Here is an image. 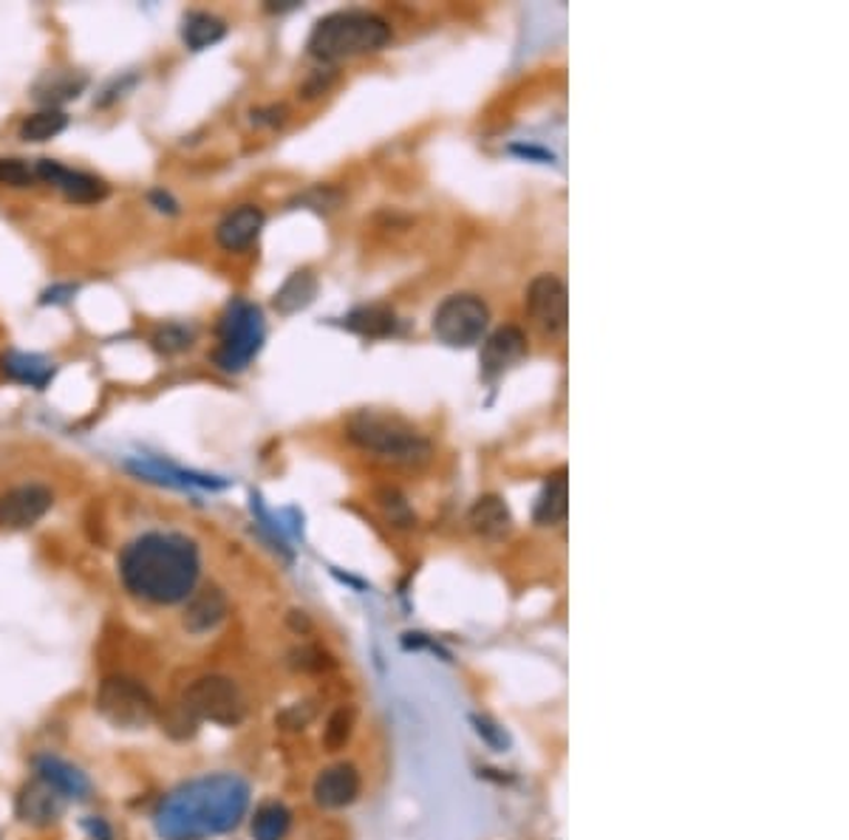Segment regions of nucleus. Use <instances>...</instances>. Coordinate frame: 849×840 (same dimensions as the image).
Wrapping results in <instances>:
<instances>
[{"instance_id": "1", "label": "nucleus", "mask_w": 849, "mask_h": 840, "mask_svg": "<svg viewBox=\"0 0 849 840\" xmlns=\"http://www.w3.org/2000/svg\"><path fill=\"white\" fill-rule=\"evenodd\" d=\"M250 807V784L232 772L184 781L159 801L153 827L162 840H207L241 823Z\"/></svg>"}, {"instance_id": "4", "label": "nucleus", "mask_w": 849, "mask_h": 840, "mask_svg": "<svg viewBox=\"0 0 849 840\" xmlns=\"http://www.w3.org/2000/svg\"><path fill=\"white\" fill-rule=\"evenodd\" d=\"M349 439L366 453H374L393 464L419 467L431 459V442L406 419L388 417V413H354L349 419Z\"/></svg>"}, {"instance_id": "21", "label": "nucleus", "mask_w": 849, "mask_h": 840, "mask_svg": "<svg viewBox=\"0 0 849 840\" xmlns=\"http://www.w3.org/2000/svg\"><path fill=\"white\" fill-rule=\"evenodd\" d=\"M567 501H569V484L567 470H558L556 476L547 479L541 498L536 504V521L538 523H561L567 518Z\"/></svg>"}, {"instance_id": "6", "label": "nucleus", "mask_w": 849, "mask_h": 840, "mask_svg": "<svg viewBox=\"0 0 849 840\" xmlns=\"http://www.w3.org/2000/svg\"><path fill=\"white\" fill-rule=\"evenodd\" d=\"M181 708H184V713L201 719V722L236 728V724L244 722L247 699L230 677L210 673V677H199L188 684Z\"/></svg>"}, {"instance_id": "27", "label": "nucleus", "mask_w": 849, "mask_h": 840, "mask_svg": "<svg viewBox=\"0 0 849 840\" xmlns=\"http://www.w3.org/2000/svg\"><path fill=\"white\" fill-rule=\"evenodd\" d=\"M354 708H338L334 713L329 716V722H326V730H323V744L329 747V750H340V747H346V741L351 739V733H354Z\"/></svg>"}, {"instance_id": "28", "label": "nucleus", "mask_w": 849, "mask_h": 840, "mask_svg": "<svg viewBox=\"0 0 849 840\" xmlns=\"http://www.w3.org/2000/svg\"><path fill=\"white\" fill-rule=\"evenodd\" d=\"M193 346V331L179 323H168L153 334V349L162 354H181Z\"/></svg>"}, {"instance_id": "23", "label": "nucleus", "mask_w": 849, "mask_h": 840, "mask_svg": "<svg viewBox=\"0 0 849 840\" xmlns=\"http://www.w3.org/2000/svg\"><path fill=\"white\" fill-rule=\"evenodd\" d=\"M292 827V812L283 803L267 801L256 809L252 818V838L256 840H283Z\"/></svg>"}, {"instance_id": "17", "label": "nucleus", "mask_w": 849, "mask_h": 840, "mask_svg": "<svg viewBox=\"0 0 849 840\" xmlns=\"http://www.w3.org/2000/svg\"><path fill=\"white\" fill-rule=\"evenodd\" d=\"M188 600L190 603L188 609H184V629H188L190 634H207V631H212L224 620L227 609H230L227 594L221 589H216V586L193 591Z\"/></svg>"}, {"instance_id": "19", "label": "nucleus", "mask_w": 849, "mask_h": 840, "mask_svg": "<svg viewBox=\"0 0 849 840\" xmlns=\"http://www.w3.org/2000/svg\"><path fill=\"white\" fill-rule=\"evenodd\" d=\"M86 86H88L86 74H74V71H51V74H46L43 80L34 86V100L54 108L60 106V102L77 100Z\"/></svg>"}, {"instance_id": "9", "label": "nucleus", "mask_w": 849, "mask_h": 840, "mask_svg": "<svg viewBox=\"0 0 849 840\" xmlns=\"http://www.w3.org/2000/svg\"><path fill=\"white\" fill-rule=\"evenodd\" d=\"M527 311L536 326L547 334H561L569 320L567 287L556 274H538L527 287Z\"/></svg>"}, {"instance_id": "22", "label": "nucleus", "mask_w": 849, "mask_h": 840, "mask_svg": "<svg viewBox=\"0 0 849 840\" xmlns=\"http://www.w3.org/2000/svg\"><path fill=\"white\" fill-rule=\"evenodd\" d=\"M0 362H3V371H7L12 380L32 388H43L46 382L51 380V373H54V366L38 354H20V351H12V354H7Z\"/></svg>"}, {"instance_id": "5", "label": "nucleus", "mask_w": 849, "mask_h": 840, "mask_svg": "<svg viewBox=\"0 0 849 840\" xmlns=\"http://www.w3.org/2000/svg\"><path fill=\"white\" fill-rule=\"evenodd\" d=\"M263 314L258 306L247 300H232L227 306L224 318L219 326V351H216V366L221 371H244L252 362V357L263 346Z\"/></svg>"}, {"instance_id": "10", "label": "nucleus", "mask_w": 849, "mask_h": 840, "mask_svg": "<svg viewBox=\"0 0 849 840\" xmlns=\"http://www.w3.org/2000/svg\"><path fill=\"white\" fill-rule=\"evenodd\" d=\"M54 507V492L46 484H20L0 496V529H29Z\"/></svg>"}, {"instance_id": "11", "label": "nucleus", "mask_w": 849, "mask_h": 840, "mask_svg": "<svg viewBox=\"0 0 849 840\" xmlns=\"http://www.w3.org/2000/svg\"><path fill=\"white\" fill-rule=\"evenodd\" d=\"M34 176L46 184L57 187L60 193L66 196L74 204H94V201H102L108 196V184L97 176L80 173V170L63 168L60 162H51V159H40L38 168H34Z\"/></svg>"}, {"instance_id": "12", "label": "nucleus", "mask_w": 849, "mask_h": 840, "mask_svg": "<svg viewBox=\"0 0 849 840\" xmlns=\"http://www.w3.org/2000/svg\"><path fill=\"white\" fill-rule=\"evenodd\" d=\"M63 809L66 798L51 790L38 776L20 790L18 801H14V812H18L20 821L29 823V827H51L54 821H60Z\"/></svg>"}, {"instance_id": "29", "label": "nucleus", "mask_w": 849, "mask_h": 840, "mask_svg": "<svg viewBox=\"0 0 849 840\" xmlns=\"http://www.w3.org/2000/svg\"><path fill=\"white\" fill-rule=\"evenodd\" d=\"M38 179L34 170L23 159H0V184L9 187H29Z\"/></svg>"}, {"instance_id": "24", "label": "nucleus", "mask_w": 849, "mask_h": 840, "mask_svg": "<svg viewBox=\"0 0 849 840\" xmlns=\"http://www.w3.org/2000/svg\"><path fill=\"white\" fill-rule=\"evenodd\" d=\"M314 292H318V280L312 272H294L292 278L278 289L276 294V309L281 314H292L298 309H307L312 303Z\"/></svg>"}, {"instance_id": "8", "label": "nucleus", "mask_w": 849, "mask_h": 840, "mask_svg": "<svg viewBox=\"0 0 849 840\" xmlns=\"http://www.w3.org/2000/svg\"><path fill=\"white\" fill-rule=\"evenodd\" d=\"M97 708L108 722L126 730L148 728L157 719V699L142 682L128 677H111L100 684Z\"/></svg>"}, {"instance_id": "26", "label": "nucleus", "mask_w": 849, "mask_h": 840, "mask_svg": "<svg viewBox=\"0 0 849 840\" xmlns=\"http://www.w3.org/2000/svg\"><path fill=\"white\" fill-rule=\"evenodd\" d=\"M346 326L366 337H382L393 329V311L382 309V306H366V309L351 311Z\"/></svg>"}, {"instance_id": "30", "label": "nucleus", "mask_w": 849, "mask_h": 840, "mask_svg": "<svg viewBox=\"0 0 849 840\" xmlns=\"http://www.w3.org/2000/svg\"><path fill=\"white\" fill-rule=\"evenodd\" d=\"M86 829H88V832H91V834H94L97 840H113L111 827H108V823L102 821V818H88V821H86Z\"/></svg>"}, {"instance_id": "15", "label": "nucleus", "mask_w": 849, "mask_h": 840, "mask_svg": "<svg viewBox=\"0 0 849 840\" xmlns=\"http://www.w3.org/2000/svg\"><path fill=\"white\" fill-rule=\"evenodd\" d=\"M34 772L40 781L51 787L54 792L66 798V801H86L91 796V781L80 767L69 764V761L57 759V756H40L34 761Z\"/></svg>"}, {"instance_id": "13", "label": "nucleus", "mask_w": 849, "mask_h": 840, "mask_svg": "<svg viewBox=\"0 0 849 840\" xmlns=\"http://www.w3.org/2000/svg\"><path fill=\"white\" fill-rule=\"evenodd\" d=\"M263 210L256 204H241L236 207L232 212H227L221 218V224L216 227V241H219L221 249L227 252H241V249L252 247L256 238L261 236L263 230Z\"/></svg>"}, {"instance_id": "16", "label": "nucleus", "mask_w": 849, "mask_h": 840, "mask_svg": "<svg viewBox=\"0 0 849 840\" xmlns=\"http://www.w3.org/2000/svg\"><path fill=\"white\" fill-rule=\"evenodd\" d=\"M314 801L326 809H343L360 796V772L351 764H334L314 781Z\"/></svg>"}, {"instance_id": "20", "label": "nucleus", "mask_w": 849, "mask_h": 840, "mask_svg": "<svg viewBox=\"0 0 849 840\" xmlns=\"http://www.w3.org/2000/svg\"><path fill=\"white\" fill-rule=\"evenodd\" d=\"M227 34L224 20H219L210 12H190L181 26V38L188 43L190 51H204L210 46L219 43Z\"/></svg>"}, {"instance_id": "2", "label": "nucleus", "mask_w": 849, "mask_h": 840, "mask_svg": "<svg viewBox=\"0 0 849 840\" xmlns=\"http://www.w3.org/2000/svg\"><path fill=\"white\" fill-rule=\"evenodd\" d=\"M199 574V547L179 532H144L119 554V578L144 603H184L196 591Z\"/></svg>"}, {"instance_id": "14", "label": "nucleus", "mask_w": 849, "mask_h": 840, "mask_svg": "<svg viewBox=\"0 0 849 840\" xmlns=\"http://www.w3.org/2000/svg\"><path fill=\"white\" fill-rule=\"evenodd\" d=\"M527 351V337L525 331L516 329V326H501L493 334L485 340L481 346V373L485 377H496V373L507 371L510 366L525 357Z\"/></svg>"}, {"instance_id": "31", "label": "nucleus", "mask_w": 849, "mask_h": 840, "mask_svg": "<svg viewBox=\"0 0 849 840\" xmlns=\"http://www.w3.org/2000/svg\"><path fill=\"white\" fill-rule=\"evenodd\" d=\"M150 201H153V204H157L159 210L176 212V204H173V199H170L168 193H162V190H153V193H150Z\"/></svg>"}, {"instance_id": "3", "label": "nucleus", "mask_w": 849, "mask_h": 840, "mask_svg": "<svg viewBox=\"0 0 849 840\" xmlns=\"http://www.w3.org/2000/svg\"><path fill=\"white\" fill-rule=\"evenodd\" d=\"M391 40V26L374 12H334L314 26L309 38V54L323 62H340L349 57L374 54Z\"/></svg>"}, {"instance_id": "7", "label": "nucleus", "mask_w": 849, "mask_h": 840, "mask_svg": "<svg viewBox=\"0 0 849 840\" xmlns=\"http://www.w3.org/2000/svg\"><path fill=\"white\" fill-rule=\"evenodd\" d=\"M490 323V309L476 294H450L433 311V334L450 349H468L485 337Z\"/></svg>"}, {"instance_id": "25", "label": "nucleus", "mask_w": 849, "mask_h": 840, "mask_svg": "<svg viewBox=\"0 0 849 840\" xmlns=\"http://www.w3.org/2000/svg\"><path fill=\"white\" fill-rule=\"evenodd\" d=\"M69 128V117L57 108H46V111L26 117L20 124V139L23 142H49L57 133H63Z\"/></svg>"}, {"instance_id": "18", "label": "nucleus", "mask_w": 849, "mask_h": 840, "mask_svg": "<svg viewBox=\"0 0 849 840\" xmlns=\"http://www.w3.org/2000/svg\"><path fill=\"white\" fill-rule=\"evenodd\" d=\"M468 523L485 541H505L512 529V516L499 496H481L468 512Z\"/></svg>"}]
</instances>
